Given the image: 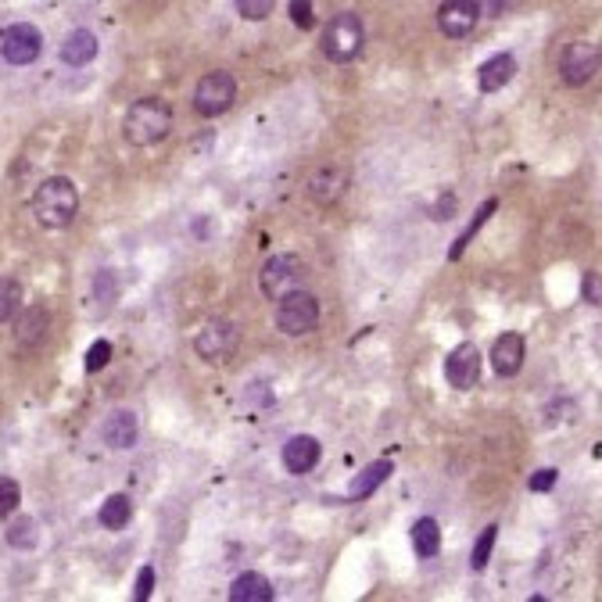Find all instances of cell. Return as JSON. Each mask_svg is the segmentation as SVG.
<instances>
[{
  "label": "cell",
  "mask_w": 602,
  "mask_h": 602,
  "mask_svg": "<svg viewBox=\"0 0 602 602\" xmlns=\"http://www.w3.org/2000/svg\"><path fill=\"white\" fill-rule=\"evenodd\" d=\"M94 291H97V298H101L104 305H112L115 291H119V287H115V276H112V269H101V273H97V280H94Z\"/></svg>",
  "instance_id": "4dcf8cb0"
},
{
  "label": "cell",
  "mask_w": 602,
  "mask_h": 602,
  "mask_svg": "<svg viewBox=\"0 0 602 602\" xmlns=\"http://www.w3.org/2000/svg\"><path fill=\"white\" fill-rule=\"evenodd\" d=\"M413 549L420 559H434L441 552V527L438 520H430V516H423V520H416L413 524Z\"/></svg>",
  "instance_id": "44dd1931"
},
{
  "label": "cell",
  "mask_w": 602,
  "mask_h": 602,
  "mask_svg": "<svg viewBox=\"0 0 602 602\" xmlns=\"http://www.w3.org/2000/svg\"><path fill=\"white\" fill-rule=\"evenodd\" d=\"M172 129V108L162 97H140V101L129 104L126 122H122V133L133 147H151L158 140L169 137Z\"/></svg>",
  "instance_id": "6da1fadb"
},
{
  "label": "cell",
  "mask_w": 602,
  "mask_h": 602,
  "mask_svg": "<svg viewBox=\"0 0 602 602\" xmlns=\"http://www.w3.org/2000/svg\"><path fill=\"white\" fill-rule=\"evenodd\" d=\"M513 76H516L513 54H495V58H488L481 69H477V86H481V94H495V90L509 86Z\"/></svg>",
  "instance_id": "9a60e30c"
},
{
  "label": "cell",
  "mask_w": 602,
  "mask_h": 602,
  "mask_svg": "<svg viewBox=\"0 0 602 602\" xmlns=\"http://www.w3.org/2000/svg\"><path fill=\"white\" fill-rule=\"evenodd\" d=\"M495 538H499V527L491 524L481 531V538H477V545H473V556H470V567L481 574L484 567L491 563V549H495Z\"/></svg>",
  "instance_id": "484cf974"
},
{
  "label": "cell",
  "mask_w": 602,
  "mask_h": 602,
  "mask_svg": "<svg viewBox=\"0 0 602 602\" xmlns=\"http://www.w3.org/2000/svg\"><path fill=\"white\" fill-rule=\"evenodd\" d=\"M448 212H456V194H441V201H438V208H434V219H448Z\"/></svg>",
  "instance_id": "e575fe53"
},
{
  "label": "cell",
  "mask_w": 602,
  "mask_h": 602,
  "mask_svg": "<svg viewBox=\"0 0 602 602\" xmlns=\"http://www.w3.org/2000/svg\"><path fill=\"white\" fill-rule=\"evenodd\" d=\"M477 18H481V4H477V0H445L438 8V26L448 40L470 36L473 26H477Z\"/></svg>",
  "instance_id": "8fae6325"
},
{
  "label": "cell",
  "mask_w": 602,
  "mask_h": 602,
  "mask_svg": "<svg viewBox=\"0 0 602 602\" xmlns=\"http://www.w3.org/2000/svg\"><path fill=\"white\" fill-rule=\"evenodd\" d=\"M47 330H51V316H47L43 305H33V309H26L22 312V319H18L15 337H18L22 348H36V344L47 337Z\"/></svg>",
  "instance_id": "ac0fdd59"
},
{
  "label": "cell",
  "mask_w": 602,
  "mask_h": 602,
  "mask_svg": "<svg viewBox=\"0 0 602 602\" xmlns=\"http://www.w3.org/2000/svg\"><path fill=\"white\" fill-rule=\"evenodd\" d=\"M237 348H241V330L230 319H208L194 337V352L212 366H226L237 355Z\"/></svg>",
  "instance_id": "277c9868"
},
{
  "label": "cell",
  "mask_w": 602,
  "mask_h": 602,
  "mask_svg": "<svg viewBox=\"0 0 602 602\" xmlns=\"http://www.w3.org/2000/svg\"><path fill=\"white\" fill-rule=\"evenodd\" d=\"M94 58H97V36L90 29H72L65 36V43H61V61L72 65V69H83Z\"/></svg>",
  "instance_id": "2e32d148"
},
{
  "label": "cell",
  "mask_w": 602,
  "mask_h": 602,
  "mask_svg": "<svg viewBox=\"0 0 602 602\" xmlns=\"http://www.w3.org/2000/svg\"><path fill=\"white\" fill-rule=\"evenodd\" d=\"M233 101H237V83H233L230 72H208V76H201V83L194 86V112L205 115V119L230 112Z\"/></svg>",
  "instance_id": "52a82bcc"
},
{
  "label": "cell",
  "mask_w": 602,
  "mask_h": 602,
  "mask_svg": "<svg viewBox=\"0 0 602 602\" xmlns=\"http://www.w3.org/2000/svg\"><path fill=\"white\" fill-rule=\"evenodd\" d=\"M0 54H4V61H11V65H33V61L43 54L40 29L29 26V22L8 26L0 33Z\"/></svg>",
  "instance_id": "9c48e42d"
},
{
  "label": "cell",
  "mask_w": 602,
  "mask_h": 602,
  "mask_svg": "<svg viewBox=\"0 0 602 602\" xmlns=\"http://www.w3.org/2000/svg\"><path fill=\"white\" fill-rule=\"evenodd\" d=\"M495 208H499V201H495V198H488L481 208H477V215H473V219H470V226H466V230L459 233V241L452 244V251H448V258H459V255H463V251H466V244H470L473 237H477V233H481V226L488 223V219H491V212H495Z\"/></svg>",
  "instance_id": "603a6c76"
},
{
  "label": "cell",
  "mask_w": 602,
  "mask_h": 602,
  "mask_svg": "<svg viewBox=\"0 0 602 602\" xmlns=\"http://www.w3.org/2000/svg\"><path fill=\"white\" fill-rule=\"evenodd\" d=\"M79 212V194L72 187V180L65 176H51L43 180L33 194V215L36 223L47 226V230H65V226L76 219Z\"/></svg>",
  "instance_id": "7a4b0ae2"
},
{
  "label": "cell",
  "mask_w": 602,
  "mask_h": 602,
  "mask_svg": "<svg viewBox=\"0 0 602 602\" xmlns=\"http://www.w3.org/2000/svg\"><path fill=\"white\" fill-rule=\"evenodd\" d=\"M581 294H585L588 305H602V273H585V284H581Z\"/></svg>",
  "instance_id": "1f68e13d"
},
{
  "label": "cell",
  "mask_w": 602,
  "mask_h": 602,
  "mask_svg": "<svg viewBox=\"0 0 602 602\" xmlns=\"http://www.w3.org/2000/svg\"><path fill=\"white\" fill-rule=\"evenodd\" d=\"M445 377L456 391H470V387H477V380H481V352H477V344L466 341V344H459V348L448 352Z\"/></svg>",
  "instance_id": "30bf717a"
},
{
  "label": "cell",
  "mask_w": 602,
  "mask_h": 602,
  "mask_svg": "<svg viewBox=\"0 0 602 602\" xmlns=\"http://www.w3.org/2000/svg\"><path fill=\"white\" fill-rule=\"evenodd\" d=\"M276 327L287 337L312 334L319 327V301L309 291H291L280 298V309H276Z\"/></svg>",
  "instance_id": "5b68a950"
},
{
  "label": "cell",
  "mask_w": 602,
  "mask_h": 602,
  "mask_svg": "<svg viewBox=\"0 0 602 602\" xmlns=\"http://www.w3.org/2000/svg\"><path fill=\"white\" fill-rule=\"evenodd\" d=\"M40 542V534H36V520L33 516H22L15 524L8 527V545L11 549H33Z\"/></svg>",
  "instance_id": "d4e9b609"
},
{
  "label": "cell",
  "mask_w": 602,
  "mask_h": 602,
  "mask_svg": "<svg viewBox=\"0 0 602 602\" xmlns=\"http://www.w3.org/2000/svg\"><path fill=\"white\" fill-rule=\"evenodd\" d=\"M344 190H348V169L344 165H323L309 176V198L323 208L337 205L344 198Z\"/></svg>",
  "instance_id": "7c38bea8"
},
{
  "label": "cell",
  "mask_w": 602,
  "mask_h": 602,
  "mask_svg": "<svg viewBox=\"0 0 602 602\" xmlns=\"http://www.w3.org/2000/svg\"><path fill=\"white\" fill-rule=\"evenodd\" d=\"M287 15L298 29H312L316 26V11H312V0H291L287 4Z\"/></svg>",
  "instance_id": "f1b7e54d"
},
{
  "label": "cell",
  "mask_w": 602,
  "mask_h": 602,
  "mask_svg": "<svg viewBox=\"0 0 602 602\" xmlns=\"http://www.w3.org/2000/svg\"><path fill=\"white\" fill-rule=\"evenodd\" d=\"M301 284H305V262H301L298 255H273L266 266H262V273H258V287L273 301L298 291Z\"/></svg>",
  "instance_id": "8992f818"
},
{
  "label": "cell",
  "mask_w": 602,
  "mask_h": 602,
  "mask_svg": "<svg viewBox=\"0 0 602 602\" xmlns=\"http://www.w3.org/2000/svg\"><path fill=\"white\" fill-rule=\"evenodd\" d=\"M129 516H133V502H129L126 495H108L101 513H97V520H101V527H108V531H122V527L129 524Z\"/></svg>",
  "instance_id": "7402d4cb"
},
{
  "label": "cell",
  "mask_w": 602,
  "mask_h": 602,
  "mask_svg": "<svg viewBox=\"0 0 602 602\" xmlns=\"http://www.w3.org/2000/svg\"><path fill=\"white\" fill-rule=\"evenodd\" d=\"M323 54H327V61H334V65H344V61H355L362 51V43H366V33H362V22L359 15H352V11H341V15H334L327 22V29H323Z\"/></svg>",
  "instance_id": "3957f363"
},
{
  "label": "cell",
  "mask_w": 602,
  "mask_h": 602,
  "mask_svg": "<svg viewBox=\"0 0 602 602\" xmlns=\"http://www.w3.org/2000/svg\"><path fill=\"white\" fill-rule=\"evenodd\" d=\"M491 366L499 377H516L524 366V337L520 334H502L499 341L491 344Z\"/></svg>",
  "instance_id": "4fadbf2b"
},
{
  "label": "cell",
  "mask_w": 602,
  "mask_h": 602,
  "mask_svg": "<svg viewBox=\"0 0 602 602\" xmlns=\"http://www.w3.org/2000/svg\"><path fill=\"white\" fill-rule=\"evenodd\" d=\"M276 8V0H237V15L248 18V22H262Z\"/></svg>",
  "instance_id": "4316f807"
},
{
  "label": "cell",
  "mask_w": 602,
  "mask_h": 602,
  "mask_svg": "<svg viewBox=\"0 0 602 602\" xmlns=\"http://www.w3.org/2000/svg\"><path fill=\"white\" fill-rule=\"evenodd\" d=\"M481 4V15H488V18H499L502 11H506V4L509 0H477Z\"/></svg>",
  "instance_id": "d590c367"
},
{
  "label": "cell",
  "mask_w": 602,
  "mask_h": 602,
  "mask_svg": "<svg viewBox=\"0 0 602 602\" xmlns=\"http://www.w3.org/2000/svg\"><path fill=\"white\" fill-rule=\"evenodd\" d=\"M108 359H112V344L94 341V344H90V352H86V370H90V373L104 370V366H108Z\"/></svg>",
  "instance_id": "f546056e"
},
{
  "label": "cell",
  "mask_w": 602,
  "mask_h": 602,
  "mask_svg": "<svg viewBox=\"0 0 602 602\" xmlns=\"http://www.w3.org/2000/svg\"><path fill=\"white\" fill-rule=\"evenodd\" d=\"M556 477H559V473L552 470V466H545V470H538L531 481H527V488H531V491H549V488H556Z\"/></svg>",
  "instance_id": "836d02e7"
},
{
  "label": "cell",
  "mask_w": 602,
  "mask_h": 602,
  "mask_svg": "<svg viewBox=\"0 0 602 602\" xmlns=\"http://www.w3.org/2000/svg\"><path fill=\"white\" fill-rule=\"evenodd\" d=\"M101 434H104V445H112V448H133V445H137V434H140L137 416L129 413V409H119V413H112L108 420H104Z\"/></svg>",
  "instance_id": "e0dca14e"
},
{
  "label": "cell",
  "mask_w": 602,
  "mask_h": 602,
  "mask_svg": "<svg viewBox=\"0 0 602 602\" xmlns=\"http://www.w3.org/2000/svg\"><path fill=\"white\" fill-rule=\"evenodd\" d=\"M316 463H319V441L309 438V434H294V438L284 445V466H287V473H294V477L309 473Z\"/></svg>",
  "instance_id": "5bb4252c"
},
{
  "label": "cell",
  "mask_w": 602,
  "mask_h": 602,
  "mask_svg": "<svg viewBox=\"0 0 602 602\" xmlns=\"http://www.w3.org/2000/svg\"><path fill=\"white\" fill-rule=\"evenodd\" d=\"M151 592H155V570L144 567V570H140V577H137V588H133V599L144 602V599H151Z\"/></svg>",
  "instance_id": "d6a6232c"
},
{
  "label": "cell",
  "mask_w": 602,
  "mask_h": 602,
  "mask_svg": "<svg viewBox=\"0 0 602 602\" xmlns=\"http://www.w3.org/2000/svg\"><path fill=\"white\" fill-rule=\"evenodd\" d=\"M18 309H22V284L11 276H0V323L15 319Z\"/></svg>",
  "instance_id": "cb8c5ba5"
},
{
  "label": "cell",
  "mask_w": 602,
  "mask_h": 602,
  "mask_svg": "<svg viewBox=\"0 0 602 602\" xmlns=\"http://www.w3.org/2000/svg\"><path fill=\"white\" fill-rule=\"evenodd\" d=\"M18 502H22V491H18V484L11 481V477H0V520L15 513Z\"/></svg>",
  "instance_id": "83f0119b"
},
{
  "label": "cell",
  "mask_w": 602,
  "mask_h": 602,
  "mask_svg": "<svg viewBox=\"0 0 602 602\" xmlns=\"http://www.w3.org/2000/svg\"><path fill=\"white\" fill-rule=\"evenodd\" d=\"M599 65H602L599 47L588 40H574L567 43V51L559 54V79L567 86H585L599 72Z\"/></svg>",
  "instance_id": "ba28073f"
},
{
  "label": "cell",
  "mask_w": 602,
  "mask_h": 602,
  "mask_svg": "<svg viewBox=\"0 0 602 602\" xmlns=\"http://www.w3.org/2000/svg\"><path fill=\"white\" fill-rule=\"evenodd\" d=\"M391 470H395V466L387 463V459H380V463H370L366 470L359 473V477H355L352 484H348V502L370 499L373 491H377L380 484H384L387 477H391Z\"/></svg>",
  "instance_id": "d6986e66"
},
{
  "label": "cell",
  "mask_w": 602,
  "mask_h": 602,
  "mask_svg": "<svg viewBox=\"0 0 602 602\" xmlns=\"http://www.w3.org/2000/svg\"><path fill=\"white\" fill-rule=\"evenodd\" d=\"M233 602H273V585L262 574H241L230 588Z\"/></svg>",
  "instance_id": "ffe728a7"
}]
</instances>
